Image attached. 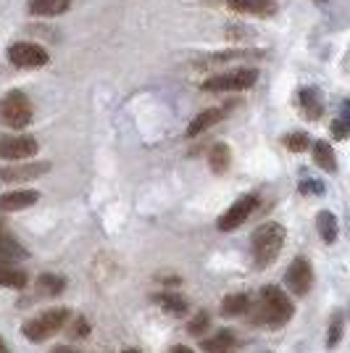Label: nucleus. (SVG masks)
Wrapping results in <instances>:
<instances>
[{
    "label": "nucleus",
    "mask_w": 350,
    "mask_h": 353,
    "mask_svg": "<svg viewBox=\"0 0 350 353\" xmlns=\"http://www.w3.org/2000/svg\"><path fill=\"white\" fill-rule=\"evenodd\" d=\"M292 314H295V306H292L290 295L277 285H266L261 290L256 322L263 327H285L292 319Z\"/></svg>",
    "instance_id": "obj_1"
},
{
    "label": "nucleus",
    "mask_w": 350,
    "mask_h": 353,
    "mask_svg": "<svg viewBox=\"0 0 350 353\" xmlns=\"http://www.w3.org/2000/svg\"><path fill=\"white\" fill-rule=\"evenodd\" d=\"M69 319H72V311L63 309V306H56V309H48L43 314H37V316H32L30 322H24L21 332L32 343H43V340L59 335L61 330H66Z\"/></svg>",
    "instance_id": "obj_2"
},
{
    "label": "nucleus",
    "mask_w": 350,
    "mask_h": 353,
    "mask_svg": "<svg viewBox=\"0 0 350 353\" xmlns=\"http://www.w3.org/2000/svg\"><path fill=\"white\" fill-rule=\"evenodd\" d=\"M285 237H287V232H285V227L277 224V221L261 224L253 232V259H256V264L258 266L271 264L279 253H282V248H285Z\"/></svg>",
    "instance_id": "obj_3"
},
{
    "label": "nucleus",
    "mask_w": 350,
    "mask_h": 353,
    "mask_svg": "<svg viewBox=\"0 0 350 353\" xmlns=\"http://www.w3.org/2000/svg\"><path fill=\"white\" fill-rule=\"evenodd\" d=\"M32 117H34V111H32V101L27 98V92L11 90V92L3 95V101H0V121L6 127L24 130V127L32 124Z\"/></svg>",
    "instance_id": "obj_4"
},
{
    "label": "nucleus",
    "mask_w": 350,
    "mask_h": 353,
    "mask_svg": "<svg viewBox=\"0 0 350 353\" xmlns=\"http://www.w3.org/2000/svg\"><path fill=\"white\" fill-rule=\"evenodd\" d=\"M256 82H258V69L243 66V69H232L227 74L208 77L203 82V90L205 92H240V90H250Z\"/></svg>",
    "instance_id": "obj_5"
},
{
    "label": "nucleus",
    "mask_w": 350,
    "mask_h": 353,
    "mask_svg": "<svg viewBox=\"0 0 350 353\" xmlns=\"http://www.w3.org/2000/svg\"><path fill=\"white\" fill-rule=\"evenodd\" d=\"M37 140L32 134H0V159L27 161L37 153Z\"/></svg>",
    "instance_id": "obj_6"
},
{
    "label": "nucleus",
    "mask_w": 350,
    "mask_h": 353,
    "mask_svg": "<svg viewBox=\"0 0 350 353\" xmlns=\"http://www.w3.org/2000/svg\"><path fill=\"white\" fill-rule=\"evenodd\" d=\"M285 285H287V290L292 295H298V298H303V295L311 293V288H313V269H311V261H308L306 256H298L290 266H287V272H285Z\"/></svg>",
    "instance_id": "obj_7"
},
{
    "label": "nucleus",
    "mask_w": 350,
    "mask_h": 353,
    "mask_svg": "<svg viewBox=\"0 0 350 353\" xmlns=\"http://www.w3.org/2000/svg\"><path fill=\"white\" fill-rule=\"evenodd\" d=\"M8 61L19 69H40V66H48L50 56L37 43H14L8 48Z\"/></svg>",
    "instance_id": "obj_8"
},
{
    "label": "nucleus",
    "mask_w": 350,
    "mask_h": 353,
    "mask_svg": "<svg viewBox=\"0 0 350 353\" xmlns=\"http://www.w3.org/2000/svg\"><path fill=\"white\" fill-rule=\"evenodd\" d=\"M256 206H258V195H243L240 201H234L232 206L221 214L219 221H216V227H219L221 232H229V230L243 227L245 219H250V214L256 211Z\"/></svg>",
    "instance_id": "obj_9"
},
{
    "label": "nucleus",
    "mask_w": 350,
    "mask_h": 353,
    "mask_svg": "<svg viewBox=\"0 0 350 353\" xmlns=\"http://www.w3.org/2000/svg\"><path fill=\"white\" fill-rule=\"evenodd\" d=\"M50 172V163L48 161H19L14 166H3L0 169V182H11V185H19V182H30V179H37Z\"/></svg>",
    "instance_id": "obj_10"
},
{
    "label": "nucleus",
    "mask_w": 350,
    "mask_h": 353,
    "mask_svg": "<svg viewBox=\"0 0 350 353\" xmlns=\"http://www.w3.org/2000/svg\"><path fill=\"white\" fill-rule=\"evenodd\" d=\"M258 59H266V50H258V48H229V50L208 53L205 59L198 61V66H219V63H229V61H258Z\"/></svg>",
    "instance_id": "obj_11"
},
{
    "label": "nucleus",
    "mask_w": 350,
    "mask_h": 353,
    "mask_svg": "<svg viewBox=\"0 0 350 353\" xmlns=\"http://www.w3.org/2000/svg\"><path fill=\"white\" fill-rule=\"evenodd\" d=\"M227 6L234 14L258 16V19H269L277 14V0H227Z\"/></svg>",
    "instance_id": "obj_12"
},
{
    "label": "nucleus",
    "mask_w": 350,
    "mask_h": 353,
    "mask_svg": "<svg viewBox=\"0 0 350 353\" xmlns=\"http://www.w3.org/2000/svg\"><path fill=\"white\" fill-rule=\"evenodd\" d=\"M298 103H300V111L303 117L316 121L324 114V95H321L319 88H303L298 92Z\"/></svg>",
    "instance_id": "obj_13"
},
{
    "label": "nucleus",
    "mask_w": 350,
    "mask_h": 353,
    "mask_svg": "<svg viewBox=\"0 0 350 353\" xmlns=\"http://www.w3.org/2000/svg\"><path fill=\"white\" fill-rule=\"evenodd\" d=\"M40 201L37 190H14L0 195V211H24Z\"/></svg>",
    "instance_id": "obj_14"
},
{
    "label": "nucleus",
    "mask_w": 350,
    "mask_h": 353,
    "mask_svg": "<svg viewBox=\"0 0 350 353\" xmlns=\"http://www.w3.org/2000/svg\"><path fill=\"white\" fill-rule=\"evenodd\" d=\"M224 117H227V108H205V111H200V114L190 121V127H187V137H198V134H203L205 130L216 127Z\"/></svg>",
    "instance_id": "obj_15"
},
{
    "label": "nucleus",
    "mask_w": 350,
    "mask_h": 353,
    "mask_svg": "<svg viewBox=\"0 0 350 353\" xmlns=\"http://www.w3.org/2000/svg\"><path fill=\"white\" fill-rule=\"evenodd\" d=\"M27 256H30V250L8 232L6 224H0V259L3 261H19V259H27Z\"/></svg>",
    "instance_id": "obj_16"
},
{
    "label": "nucleus",
    "mask_w": 350,
    "mask_h": 353,
    "mask_svg": "<svg viewBox=\"0 0 350 353\" xmlns=\"http://www.w3.org/2000/svg\"><path fill=\"white\" fill-rule=\"evenodd\" d=\"M200 348L205 353H234L240 345H237V338H234L229 330H221L216 335H211V338H205L200 343Z\"/></svg>",
    "instance_id": "obj_17"
},
{
    "label": "nucleus",
    "mask_w": 350,
    "mask_h": 353,
    "mask_svg": "<svg viewBox=\"0 0 350 353\" xmlns=\"http://www.w3.org/2000/svg\"><path fill=\"white\" fill-rule=\"evenodd\" d=\"M72 0H30L27 11L32 16H61L69 11Z\"/></svg>",
    "instance_id": "obj_18"
},
{
    "label": "nucleus",
    "mask_w": 350,
    "mask_h": 353,
    "mask_svg": "<svg viewBox=\"0 0 350 353\" xmlns=\"http://www.w3.org/2000/svg\"><path fill=\"white\" fill-rule=\"evenodd\" d=\"M311 150H313V163L319 166V169H324V172H337V159H335V148L329 145L327 140H316L313 145H311Z\"/></svg>",
    "instance_id": "obj_19"
},
{
    "label": "nucleus",
    "mask_w": 350,
    "mask_h": 353,
    "mask_svg": "<svg viewBox=\"0 0 350 353\" xmlns=\"http://www.w3.org/2000/svg\"><path fill=\"white\" fill-rule=\"evenodd\" d=\"M250 311V295L245 293H232L221 301V316L234 319V316H243Z\"/></svg>",
    "instance_id": "obj_20"
},
{
    "label": "nucleus",
    "mask_w": 350,
    "mask_h": 353,
    "mask_svg": "<svg viewBox=\"0 0 350 353\" xmlns=\"http://www.w3.org/2000/svg\"><path fill=\"white\" fill-rule=\"evenodd\" d=\"M316 230H319L321 240L327 243V245H332L340 235V224H337V216L332 211H319L316 214Z\"/></svg>",
    "instance_id": "obj_21"
},
{
    "label": "nucleus",
    "mask_w": 350,
    "mask_h": 353,
    "mask_svg": "<svg viewBox=\"0 0 350 353\" xmlns=\"http://www.w3.org/2000/svg\"><path fill=\"white\" fill-rule=\"evenodd\" d=\"M232 163V150L227 143H216V145L208 150V166L216 172V174H224Z\"/></svg>",
    "instance_id": "obj_22"
},
{
    "label": "nucleus",
    "mask_w": 350,
    "mask_h": 353,
    "mask_svg": "<svg viewBox=\"0 0 350 353\" xmlns=\"http://www.w3.org/2000/svg\"><path fill=\"white\" fill-rule=\"evenodd\" d=\"M0 288H14V290L27 288V272H21L19 266L0 264Z\"/></svg>",
    "instance_id": "obj_23"
},
{
    "label": "nucleus",
    "mask_w": 350,
    "mask_h": 353,
    "mask_svg": "<svg viewBox=\"0 0 350 353\" xmlns=\"http://www.w3.org/2000/svg\"><path fill=\"white\" fill-rule=\"evenodd\" d=\"M66 290V280L59 277V274H40L37 280V293L45 295V298H56Z\"/></svg>",
    "instance_id": "obj_24"
},
{
    "label": "nucleus",
    "mask_w": 350,
    "mask_h": 353,
    "mask_svg": "<svg viewBox=\"0 0 350 353\" xmlns=\"http://www.w3.org/2000/svg\"><path fill=\"white\" fill-rule=\"evenodd\" d=\"M332 134H335V140L350 137V101H342L340 105V117L332 121Z\"/></svg>",
    "instance_id": "obj_25"
},
{
    "label": "nucleus",
    "mask_w": 350,
    "mask_h": 353,
    "mask_svg": "<svg viewBox=\"0 0 350 353\" xmlns=\"http://www.w3.org/2000/svg\"><path fill=\"white\" fill-rule=\"evenodd\" d=\"M156 301L161 303V309L169 311V314H174V316H182V314H187V309H190V303H187L182 295L166 293V295H158Z\"/></svg>",
    "instance_id": "obj_26"
},
{
    "label": "nucleus",
    "mask_w": 350,
    "mask_h": 353,
    "mask_svg": "<svg viewBox=\"0 0 350 353\" xmlns=\"http://www.w3.org/2000/svg\"><path fill=\"white\" fill-rule=\"evenodd\" d=\"M285 148H287V150H292V153H303V150H308V148H311V137H308L306 132L285 134Z\"/></svg>",
    "instance_id": "obj_27"
},
{
    "label": "nucleus",
    "mask_w": 350,
    "mask_h": 353,
    "mask_svg": "<svg viewBox=\"0 0 350 353\" xmlns=\"http://www.w3.org/2000/svg\"><path fill=\"white\" fill-rule=\"evenodd\" d=\"M208 327H211V314H208V311H198L190 319V324H187V332L195 335V338H200Z\"/></svg>",
    "instance_id": "obj_28"
},
{
    "label": "nucleus",
    "mask_w": 350,
    "mask_h": 353,
    "mask_svg": "<svg viewBox=\"0 0 350 353\" xmlns=\"http://www.w3.org/2000/svg\"><path fill=\"white\" fill-rule=\"evenodd\" d=\"M340 340H342V311H335L329 322V332H327V345L335 348Z\"/></svg>",
    "instance_id": "obj_29"
},
{
    "label": "nucleus",
    "mask_w": 350,
    "mask_h": 353,
    "mask_svg": "<svg viewBox=\"0 0 350 353\" xmlns=\"http://www.w3.org/2000/svg\"><path fill=\"white\" fill-rule=\"evenodd\" d=\"M300 192L303 195H324V182H319V179H303L300 182Z\"/></svg>",
    "instance_id": "obj_30"
},
{
    "label": "nucleus",
    "mask_w": 350,
    "mask_h": 353,
    "mask_svg": "<svg viewBox=\"0 0 350 353\" xmlns=\"http://www.w3.org/2000/svg\"><path fill=\"white\" fill-rule=\"evenodd\" d=\"M76 324H79V327H74V330H72L74 338H79V335H88V332H90L88 322H85V319H76Z\"/></svg>",
    "instance_id": "obj_31"
},
{
    "label": "nucleus",
    "mask_w": 350,
    "mask_h": 353,
    "mask_svg": "<svg viewBox=\"0 0 350 353\" xmlns=\"http://www.w3.org/2000/svg\"><path fill=\"white\" fill-rule=\"evenodd\" d=\"M50 353H82V351H76V348H69V345H61V348H53Z\"/></svg>",
    "instance_id": "obj_32"
},
{
    "label": "nucleus",
    "mask_w": 350,
    "mask_h": 353,
    "mask_svg": "<svg viewBox=\"0 0 350 353\" xmlns=\"http://www.w3.org/2000/svg\"><path fill=\"white\" fill-rule=\"evenodd\" d=\"M169 353H192V351L187 348V345H174V348H172Z\"/></svg>",
    "instance_id": "obj_33"
},
{
    "label": "nucleus",
    "mask_w": 350,
    "mask_h": 353,
    "mask_svg": "<svg viewBox=\"0 0 350 353\" xmlns=\"http://www.w3.org/2000/svg\"><path fill=\"white\" fill-rule=\"evenodd\" d=\"M0 353H8V345H6V340L0 338Z\"/></svg>",
    "instance_id": "obj_34"
},
{
    "label": "nucleus",
    "mask_w": 350,
    "mask_h": 353,
    "mask_svg": "<svg viewBox=\"0 0 350 353\" xmlns=\"http://www.w3.org/2000/svg\"><path fill=\"white\" fill-rule=\"evenodd\" d=\"M121 353H140V351H134V348H127V351H121Z\"/></svg>",
    "instance_id": "obj_35"
}]
</instances>
